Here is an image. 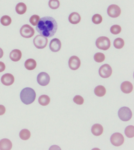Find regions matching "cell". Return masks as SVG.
I'll return each mask as SVG.
<instances>
[{"instance_id":"cell-1","label":"cell","mask_w":134,"mask_h":150,"mask_svg":"<svg viewBox=\"0 0 134 150\" xmlns=\"http://www.w3.org/2000/svg\"><path fill=\"white\" fill-rule=\"evenodd\" d=\"M57 22L51 16H44L40 19L36 30L41 35L48 38L52 37L57 31Z\"/></svg>"},{"instance_id":"cell-2","label":"cell","mask_w":134,"mask_h":150,"mask_svg":"<svg viewBox=\"0 0 134 150\" xmlns=\"http://www.w3.org/2000/svg\"><path fill=\"white\" fill-rule=\"evenodd\" d=\"M20 98L22 102L26 105L33 103L36 98V93L33 89L26 88L21 91Z\"/></svg>"},{"instance_id":"cell-3","label":"cell","mask_w":134,"mask_h":150,"mask_svg":"<svg viewBox=\"0 0 134 150\" xmlns=\"http://www.w3.org/2000/svg\"><path fill=\"white\" fill-rule=\"evenodd\" d=\"M96 45L98 49L106 50L110 47V42L108 38L105 36H101L96 40Z\"/></svg>"},{"instance_id":"cell-4","label":"cell","mask_w":134,"mask_h":150,"mask_svg":"<svg viewBox=\"0 0 134 150\" xmlns=\"http://www.w3.org/2000/svg\"><path fill=\"white\" fill-rule=\"evenodd\" d=\"M118 117L123 121L127 122L130 120L132 117L131 110L127 107L121 108L118 112Z\"/></svg>"},{"instance_id":"cell-5","label":"cell","mask_w":134,"mask_h":150,"mask_svg":"<svg viewBox=\"0 0 134 150\" xmlns=\"http://www.w3.org/2000/svg\"><path fill=\"white\" fill-rule=\"evenodd\" d=\"M47 38L42 35H38L34 38L33 43L35 46L38 49H43L48 44Z\"/></svg>"},{"instance_id":"cell-6","label":"cell","mask_w":134,"mask_h":150,"mask_svg":"<svg viewBox=\"0 0 134 150\" xmlns=\"http://www.w3.org/2000/svg\"><path fill=\"white\" fill-rule=\"evenodd\" d=\"M20 33L23 38H29L34 36L35 34V30L31 26L26 24L23 25L21 28Z\"/></svg>"},{"instance_id":"cell-7","label":"cell","mask_w":134,"mask_h":150,"mask_svg":"<svg viewBox=\"0 0 134 150\" xmlns=\"http://www.w3.org/2000/svg\"><path fill=\"white\" fill-rule=\"evenodd\" d=\"M110 142L114 146H121L124 142V137L123 135L119 132H116L112 134L110 137Z\"/></svg>"},{"instance_id":"cell-8","label":"cell","mask_w":134,"mask_h":150,"mask_svg":"<svg viewBox=\"0 0 134 150\" xmlns=\"http://www.w3.org/2000/svg\"><path fill=\"white\" fill-rule=\"evenodd\" d=\"M100 76L103 78L110 77L112 74V69L109 64H103L100 67L99 70Z\"/></svg>"},{"instance_id":"cell-9","label":"cell","mask_w":134,"mask_h":150,"mask_svg":"<svg viewBox=\"0 0 134 150\" xmlns=\"http://www.w3.org/2000/svg\"><path fill=\"white\" fill-rule=\"evenodd\" d=\"M107 12L109 16L115 18L118 17L120 15L121 10L118 6L112 4L108 7Z\"/></svg>"},{"instance_id":"cell-10","label":"cell","mask_w":134,"mask_h":150,"mask_svg":"<svg viewBox=\"0 0 134 150\" xmlns=\"http://www.w3.org/2000/svg\"><path fill=\"white\" fill-rule=\"evenodd\" d=\"M37 81L40 85L42 86H46L50 83V76L47 73L41 72L37 76Z\"/></svg>"},{"instance_id":"cell-11","label":"cell","mask_w":134,"mask_h":150,"mask_svg":"<svg viewBox=\"0 0 134 150\" xmlns=\"http://www.w3.org/2000/svg\"><path fill=\"white\" fill-rule=\"evenodd\" d=\"M69 68L71 70H75L78 69L81 65V61L79 58L76 56H72L69 61Z\"/></svg>"},{"instance_id":"cell-12","label":"cell","mask_w":134,"mask_h":150,"mask_svg":"<svg viewBox=\"0 0 134 150\" xmlns=\"http://www.w3.org/2000/svg\"><path fill=\"white\" fill-rule=\"evenodd\" d=\"M15 79L13 75L7 73L3 75L1 79L2 83L4 85L9 86L12 85L14 82Z\"/></svg>"},{"instance_id":"cell-13","label":"cell","mask_w":134,"mask_h":150,"mask_svg":"<svg viewBox=\"0 0 134 150\" xmlns=\"http://www.w3.org/2000/svg\"><path fill=\"white\" fill-rule=\"evenodd\" d=\"M49 47L52 51L53 52H57L61 49L62 43L58 39L54 38L50 42Z\"/></svg>"},{"instance_id":"cell-14","label":"cell","mask_w":134,"mask_h":150,"mask_svg":"<svg viewBox=\"0 0 134 150\" xmlns=\"http://www.w3.org/2000/svg\"><path fill=\"white\" fill-rule=\"evenodd\" d=\"M12 147V143L10 139L4 138L0 141V150H10Z\"/></svg>"},{"instance_id":"cell-15","label":"cell","mask_w":134,"mask_h":150,"mask_svg":"<svg viewBox=\"0 0 134 150\" xmlns=\"http://www.w3.org/2000/svg\"><path fill=\"white\" fill-rule=\"evenodd\" d=\"M121 89L122 92L125 93H130L133 90V84L130 82L125 81L121 84Z\"/></svg>"},{"instance_id":"cell-16","label":"cell","mask_w":134,"mask_h":150,"mask_svg":"<svg viewBox=\"0 0 134 150\" xmlns=\"http://www.w3.org/2000/svg\"><path fill=\"white\" fill-rule=\"evenodd\" d=\"M22 52L19 49H14L10 52V59L14 62H17L21 59L22 57Z\"/></svg>"},{"instance_id":"cell-17","label":"cell","mask_w":134,"mask_h":150,"mask_svg":"<svg viewBox=\"0 0 134 150\" xmlns=\"http://www.w3.org/2000/svg\"><path fill=\"white\" fill-rule=\"evenodd\" d=\"M81 20L80 15L77 12H73L69 15V21L72 24H77L80 22Z\"/></svg>"},{"instance_id":"cell-18","label":"cell","mask_w":134,"mask_h":150,"mask_svg":"<svg viewBox=\"0 0 134 150\" xmlns=\"http://www.w3.org/2000/svg\"><path fill=\"white\" fill-rule=\"evenodd\" d=\"M103 126L100 124H95L91 128L92 132L94 135L99 136L103 133Z\"/></svg>"},{"instance_id":"cell-19","label":"cell","mask_w":134,"mask_h":150,"mask_svg":"<svg viewBox=\"0 0 134 150\" xmlns=\"http://www.w3.org/2000/svg\"><path fill=\"white\" fill-rule=\"evenodd\" d=\"M24 66L26 69L28 70H33L36 68L37 63L36 61L33 59H29L26 61Z\"/></svg>"},{"instance_id":"cell-20","label":"cell","mask_w":134,"mask_h":150,"mask_svg":"<svg viewBox=\"0 0 134 150\" xmlns=\"http://www.w3.org/2000/svg\"><path fill=\"white\" fill-rule=\"evenodd\" d=\"M27 10V7L25 4L20 2L16 5V12L19 15H23L25 13Z\"/></svg>"},{"instance_id":"cell-21","label":"cell","mask_w":134,"mask_h":150,"mask_svg":"<svg viewBox=\"0 0 134 150\" xmlns=\"http://www.w3.org/2000/svg\"><path fill=\"white\" fill-rule=\"evenodd\" d=\"M94 92L96 96L102 97L105 95L106 90L105 88L103 86L99 85L95 88Z\"/></svg>"},{"instance_id":"cell-22","label":"cell","mask_w":134,"mask_h":150,"mask_svg":"<svg viewBox=\"0 0 134 150\" xmlns=\"http://www.w3.org/2000/svg\"><path fill=\"white\" fill-rule=\"evenodd\" d=\"M50 97L47 95H43L39 97L38 100L39 103L43 106H46L50 103Z\"/></svg>"},{"instance_id":"cell-23","label":"cell","mask_w":134,"mask_h":150,"mask_svg":"<svg viewBox=\"0 0 134 150\" xmlns=\"http://www.w3.org/2000/svg\"><path fill=\"white\" fill-rule=\"evenodd\" d=\"M31 136L30 132L27 129H23L19 133V137L23 140H27L30 138Z\"/></svg>"},{"instance_id":"cell-24","label":"cell","mask_w":134,"mask_h":150,"mask_svg":"<svg viewBox=\"0 0 134 150\" xmlns=\"http://www.w3.org/2000/svg\"><path fill=\"white\" fill-rule=\"evenodd\" d=\"M125 133L128 138H132L134 137V127L133 125H129L126 128Z\"/></svg>"},{"instance_id":"cell-25","label":"cell","mask_w":134,"mask_h":150,"mask_svg":"<svg viewBox=\"0 0 134 150\" xmlns=\"http://www.w3.org/2000/svg\"><path fill=\"white\" fill-rule=\"evenodd\" d=\"M125 42L122 38H118L116 39L114 42V46L116 49H121L124 46Z\"/></svg>"},{"instance_id":"cell-26","label":"cell","mask_w":134,"mask_h":150,"mask_svg":"<svg viewBox=\"0 0 134 150\" xmlns=\"http://www.w3.org/2000/svg\"><path fill=\"white\" fill-rule=\"evenodd\" d=\"M1 23L4 26H9L11 23V17L8 15H4L2 16L1 19Z\"/></svg>"},{"instance_id":"cell-27","label":"cell","mask_w":134,"mask_h":150,"mask_svg":"<svg viewBox=\"0 0 134 150\" xmlns=\"http://www.w3.org/2000/svg\"><path fill=\"white\" fill-rule=\"evenodd\" d=\"M94 59L97 63H102L105 59V56L101 52H97L94 56Z\"/></svg>"},{"instance_id":"cell-28","label":"cell","mask_w":134,"mask_h":150,"mask_svg":"<svg viewBox=\"0 0 134 150\" xmlns=\"http://www.w3.org/2000/svg\"><path fill=\"white\" fill-rule=\"evenodd\" d=\"M49 5L52 9H57L59 7V0H50L49 2Z\"/></svg>"},{"instance_id":"cell-29","label":"cell","mask_w":134,"mask_h":150,"mask_svg":"<svg viewBox=\"0 0 134 150\" xmlns=\"http://www.w3.org/2000/svg\"><path fill=\"white\" fill-rule=\"evenodd\" d=\"M110 32L113 35H118L122 31V28L120 26L115 25H113L110 29Z\"/></svg>"},{"instance_id":"cell-30","label":"cell","mask_w":134,"mask_h":150,"mask_svg":"<svg viewBox=\"0 0 134 150\" xmlns=\"http://www.w3.org/2000/svg\"><path fill=\"white\" fill-rule=\"evenodd\" d=\"M103 18L100 14H95L92 17V21L95 24H99L102 22Z\"/></svg>"},{"instance_id":"cell-31","label":"cell","mask_w":134,"mask_h":150,"mask_svg":"<svg viewBox=\"0 0 134 150\" xmlns=\"http://www.w3.org/2000/svg\"><path fill=\"white\" fill-rule=\"evenodd\" d=\"M40 17L38 15H32L30 19V22L33 25L36 26L38 24L40 20Z\"/></svg>"},{"instance_id":"cell-32","label":"cell","mask_w":134,"mask_h":150,"mask_svg":"<svg viewBox=\"0 0 134 150\" xmlns=\"http://www.w3.org/2000/svg\"><path fill=\"white\" fill-rule=\"evenodd\" d=\"M74 102L78 105H82L84 103V99L82 96H76L73 98Z\"/></svg>"},{"instance_id":"cell-33","label":"cell","mask_w":134,"mask_h":150,"mask_svg":"<svg viewBox=\"0 0 134 150\" xmlns=\"http://www.w3.org/2000/svg\"><path fill=\"white\" fill-rule=\"evenodd\" d=\"M6 108L3 105H0V116L2 115L5 113Z\"/></svg>"},{"instance_id":"cell-34","label":"cell","mask_w":134,"mask_h":150,"mask_svg":"<svg viewBox=\"0 0 134 150\" xmlns=\"http://www.w3.org/2000/svg\"><path fill=\"white\" fill-rule=\"evenodd\" d=\"M6 69L5 64L3 62H0V72H3Z\"/></svg>"},{"instance_id":"cell-35","label":"cell","mask_w":134,"mask_h":150,"mask_svg":"<svg viewBox=\"0 0 134 150\" xmlns=\"http://www.w3.org/2000/svg\"><path fill=\"white\" fill-rule=\"evenodd\" d=\"M3 55H4V52H3V49L0 48V59L3 57Z\"/></svg>"}]
</instances>
